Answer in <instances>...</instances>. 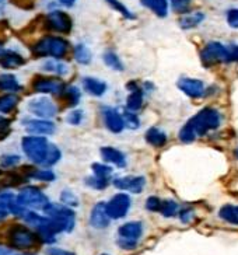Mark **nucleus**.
Here are the masks:
<instances>
[{
	"label": "nucleus",
	"mask_w": 238,
	"mask_h": 255,
	"mask_svg": "<svg viewBox=\"0 0 238 255\" xmlns=\"http://www.w3.org/2000/svg\"><path fill=\"white\" fill-rule=\"evenodd\" d=\"M20 146L27 160L39 167L51 168L58 164L62 158V150L59 146L51 142L46 136H22Z\"/></svg>",
	"instance_id": "obj_1"
},
{
	"label": "nucleus",
	"mask_w": 238,
	"mask_h": 255,
	"mask_svg": "<svg viewBox=\"0 0 238 255\" xmlns=\"http://www.w3.org/2000/svg\"><path fill=\"white\" fill-rule=\"evenodd\" d=\"M70 44L66 38L58 35H46L37 41L32 46V52L38 58H52V59H63L69 53Z\"/></svg>",
	"instance_id": "obj_2"
},
{
	"label": "nucleus",
	"mask_w": 238,
	"mask_h": 255,
	"mask_svg": "<svg viewBox=\"0 0 238 255\" xmlns=\"http://www.w3.org/2000/svg\"><path fill=\"white\" fill-rule=\"evenodd\" d=\"M189 125L194 129L196 137H201L209 133L210 130H215L220 127L222 122V114L215 108H203L199 113L195 115L194 118L188 121Z\"/></svg>",
	"instance_id": "obj_3"
},
{
	"label": "nucleus",
	"mask_w": 238,
	"mask_h": 255,
	"mask_svg": "<svg viewBox=\"0 0 238 255\" xmlns=\"http://www.w3.org/2000/svg\"><path fill=\"white\" fill-rule=\"evenodd\" d=\"M45 216L53 219L55 222H58L65 233H72L76 225V213L72 208H69L63 203H52L48 202L44 209Z\"/></svg>",
	"instance_id": "obj_4"
},
{
	"label": "nucleus",
	"mask_w": 238,
	"mask_h": 255,
	"mask_svg": "<svg viewBox=\"0 0 238 255\" xmlns=\"http://www.w3.org/2000/svg\"><path fill=\"white\" fill-rule=\"evenodd\" d=\"M143 232L144 227L141 222H127L125 225L119 226L118 240H117L118 247L126 251L134 250L140 241Z\"/></svg>",
	"instance_id": "obj_5"
},
{
	"label": "nucleus",
	"mask_w": 238,
	"mask_h": 255,
	"mask_svg": "<svg viewBox=\"0 0 238 255\" xmlns=\"http://www.w3.org/2000/svg\"><path fill=\"white\" fill-rule=\"evenodd\" d=\"M27 111L35 118L52 120L53 117H56V114L59 113V107L51 97L39 94L37 97H32L27 101Z\"/></svg>",
	"instance_id": "obj_6"
},
{
	"label": "nucleus",
	"mask_w": 238,
	"mask_h": 255,
	"mask_svg": "<svg viewBox=\"0 0 238 255\" xmlns=\"http://www.w3.org/2000/svg\"><path fill=\"white\" fill-rule=\"evenodd\" d=\"M17 202L21 205L22 208L32 210H42L48 205L49 199L45 195L44 192L39 188L34 185H27L21 188L18 191V194H15Z\"/></svg>",
	"instance_id": "obj_7"
},
{
	"label": "nucleus",
	"mask_w": 238,
	"mask_h": 255,
	"mask_svg": "<svg viewBox=\"0 0 238 255\" xmlns=\"http://www.w3.org/2000/svg\"><path fill=\"white\" fill-rule=\"evenodd\" d=\"M201 60L206 68L216 63H227V45L217 41L209 42L201 51Z\"/></svg>",
	"instance_id": "obj_8"
},
{
	"label": "nucleus",
	"mask_w": 238,
	"mask_h": 255,
	"mask_svg": "<svg viewBox=\"0 0 238 255\" xmlns=\"http://www.w3.org/2000/svg\"><path fill=\"white\" fill-rule=\"evenodd\" d=\"M105 205H107V213L111 220H119V219L125 218L129 213V209L132 206V199L126 192L120 191L112 196L108 202H105Z\"/></svg>",
	"instance_id": "obj_9"
},
{
	"label": "nucleus",
	"mask_w": 238,
	"mask_h": 255,
	"mask_svg": "<svg viewBox=\"0 0 238 255\" xmlns=\"http://www.w3.org/2000/svg\"><path fill=\"white\" fill-rule=\"evenodd\" d=\"M100 114H101V120L107 130H110L114 135L122 133L125 130L122 113H119L118 108L111 107V105H101Z\"/></svg>",
	"instance_id": "obj_10"
},
{
	"label": "nucleus",
	"mask_w": 238,
	"mask_h": 255,
	"mask_svg": "<svg viewBox=\"0 0 238 255\" xmlns=\"http://www.w3.org/2000/svg\"><path fill=\"white\" fill-rule=\"evenodd\" d=\"M46 27L58 34H69L73 28L72 17L63 10L55 8L46 14Z\"/></svg>",
	"instance_id": "obj_11"
},
{
	"label": "nucleus",
	"mask_w": 238,
	"mask_h": 255,
	"mask_svg": "<svg viewBox=\"0 0 238 255\" xmlns=\"http://www.w3.org/2000/svg\"><path fill=\"white\" fill-rule=\"evenodd\" d=\"M8 240L11 247L17 250H27L35 244V234L28 227L14 226L8 230Z\"/></svg>",
	"instance_id": "obj_12"
},
{
	"label": "nucleus",
	"mask_w": 238,
	"mask_h": 255,
	"mask_svg": "<svg viewBox=\"0 0 238 255\" xmlns=\"http://www.w3.org/2000/svg\"><path fill=\"white\" fill-rule=\"evenodd\" d=\"M111 182L114 187L122 192H130L139 195L144 191L147 181L143 175H125V177H117Z\"/></svg>",
	"instance_id": "obj_13"
},
{
	"label": "nucleus",
	"mask_w": 238,
	"mask_h": 255,
	"mask_svg": "<svg viewBox=\"0 0 238 255\" xmlns=\"http://www.w3.org/2000/svg\"><path fill=\"white\" fill-rule=\"evenodd\" d=\"M22 127L28 132V135L37 136H52L56 132V127L51 120L42 118H25L22 121Z\"/></svg>",
	"instance_id": "obj_14"
},
{
	"label": "nucleus",
	"mask_w": 238,
	"mask_h": 255,
	"mask_svg": "<svg viewBox=\"0 0 238 255\" xmlns=\"http://www.w3.org/2000/svg\"><path fill=\"white\" fill-rule=\"evenodd\" d=\"M34 91L38 94H44V96H60L63 89L66 87V84L59 80V79H53V77H39L37 79L34 84Z\"/></svg>",
	"instance_id": "obj_15"
},
{
	"label": "nucleus",
	"mask_w": 238,
	"mask_h": 255,
	"mask_svg": "<svg viewBox=\"0 0 238 255\" xmlns=\"http://www.w3.org/2000/svg\"><path fill=\"white\" fill-rule=\"evenodd\" d=\"M100 156H101L104 163L112 165V167H117L120 170L127 167L126 154L117 147H114V146H103L100 149Z\"/></svg>",
	"instance_id": "obj_16"
},
{
	"label": "nucleus",
	"mask_w": 238,
	"mask_h": 255,
	"mask_svg": "<svg viewBox=\"0 0 238 255\" xmlns=\"http://www.w3.org/2000/svg\"><path fill=\"white\" fill-rule=\"evenodd\" d=\"M126 89L129 91V94H127L126 101H125V107H126L127 111L137 113L143 107V103H144V91L141 89V86H139L133 80L127 83Z\"/></svg>",
	"instance_id": "obj_17"
},
{
	"label": "nucleus",
	"mask_w": 238,
	"mask_h": 255,
	"mask_svg": "<svg viewBox=\"0 0 238 255\" xmlns=\"http://www.w3.org/2000/svg\"><path fill=\"white\" fill-rule=\"evenodd\" d=\"M178 89L185 96L191 98H201L205 96V83L199 79H192V77H181L177 82Z\"/></svg>",
	"instance_id": "obj_18"
},
{
	"label": "nucleus",
	"mask_w": 238,
	"mask_h": 255,
	"mask_svg": "<svg viewBox=\"0 0 238 255\" xmlns=\"http://www.w3.org/2000/svg\"><path fill=\"white\" fill-rule=\"evenodd\" d=\"M110 223H111V218L107 213V205L104 201H100L93 206L90 212V226L97 230H103L107 229Z\"/></svg>",
	"instance_id": "obj_19"
},
{
	"label": "nucleus",
	"mask_w": 238,
	"mask_h": 255,
	"mask_svg": "<svg viewBox=\"0 0 238 255\" xmlns=\"http://www.w3.org/2000/svg\"><path fill=\"white\" fill-rule=\"evenodd\" d=\"M82 87L83 90L91 97H103L108 91V84L103 79H98L94 76H84L82 77Z\"/></svg>",
	"instance_id": "obj_20"
},
{
	"label": "nucleus",
	"mask_w": 238,
	"mask_h": 255,
	"mask_svg": "<svg viewBox=\"0 0 238 255\" xmlns=\"http://www.w3.org/2000/svg\"><path fill=\"white\" fill-rule=\"evenodd\" d=\"M39 69L45 73H51L58 77H65L70 73V66L67 63H65L62 59H52V58L42 60Z\"/></svg>",
	"instance_id": "obj_21"
},
{
	"label": "nucleus",
	"mask_w": 238,
	"mask_h": 255,
	"mask_svg": "<svg viewBox=\"0 0 238 255\" xmlns=\"http://www.w3.org/2000/svg\"><path fill=\"white\" fill-rule=\"evenodd\" d=\"M24 65H25V58L13 49H6L0 56V66L3 69L14 70V69L21 68Z\"/></svg>",
	"instance_id": "obj_22"
},
{
	"label": "nucleus",
	"mask_w": 238,
	"mask_h": 255,
	"mask_svg": "<svg viewBox=\"0 0 238 255\" xmlns=\"http://www.w3.org/2000/svg\"><path fill=\"white\" fill-rule=\"evenodd\" d=\"M21 90V83L17 79V76L14 73H0V91L17 94L18 91Z\"/></svg>",
	"instance_id": "obj_23"
},
{
	"label": "nucleus",
	"mask_w": 238,
	"mask_h": 255,
	"mask_svg": "<svg viewBox=\"0 0 238 255\" xmlns=\"http://www.w3.org/2000/svg\"><path fill=\"white\" fill-rule=\"evenodd\" d=\"M144 139L153 147H163L164 144L167 143V140H168V136H167V133L164 132L163 129H160V128L157 127H151L146 130Z\"/></svg>",
	"instance_id": "obj_24"
},
{
	"label": "nucleus",
	"mask_w": 238,
	"mask_h": 255,
	"mask_svg": "<svg viewBox=\"0 0 238 255\" xmlns=\"http://www.w3.org/2000/svg\"><path fill=\"white\" fill-rule=\"evenodd\" d=\"M140 4L143 7L149 8L157 17L165 18L168 15L170 10V3L168 0H140Z\"/></svg>",
	"instance_id": "obj_25"
},
{
	"label": "nucleus",
	"mask_w": 238,
	"mask_h": 255,
	"mask_svg": "<svg viewBox=\"0 0 238 255\" xmlns=\"http://www.w3.org/2000/svg\"><path fill=\"white\" fill-rule=\"evenodd\" d=\"M103 62L105 63L107 68H110L114 72H123L125 70V65L122 59L119 58V55L114 49H105L104 53H103Z\"/></svg>",
	"instance_id": "obj_26"
},
{
	"label": "nucleus",
	"mask_w": 238,
	"mask_h": 255,
	"mask_svg": "<svg viewBox=\"0 0 238 255\" xmlns=\"http://www.w3.org/2000/svg\"><path fill=\"white\" fill-rule=\"evenodd\" d=\"M73 56H75V60L82 65V66H89L90 63L93 62V52L90 49L89 46L86 44H76L75 48H73Z\"/></svg>",
	"instance_id": "obj_27"
},
{
	"label": "nucleus",
	"mask_w": 238,
	"mask_h": 255,
	"mask_svg": "<svg viewBox=\"0 0 238 255\" xmlns=\"http://www.w3.org/2000/svg\"><path fill=\"white\" fill-rule=\"evenodd\" d=\"M60 97H63L66 100L67 105L70 108H76L77 105L80 104V101H82V90L77 86H66L63 89V91H62Z\"/></svg>",
	"instance_id": "obj_28"
},
{
	"label": "nucleus",
	"mask_w": 238,
	"mask_h": 255,
	"mask_svg": "<svg viewBox=\"0 0 238 255\" xmlns=\"http://www.w3.org/2000/svg\"><path fill=\"white\" fill-rule=\"evenodd\" d=\"M205 20V14L202 11H195V13H188L179 18V27L182 30H191L198 27L199 24Z\"/></svg>",
	"instance_id": "obj_29"
},
{
	"label": "nucleus",
	"mask_w": 238,
	"mask_h": 255,
	"mask_svg": "<svg viewBox=\"0 0 238 255\" xmlns=\"http://www.w3.org/2000/svg\"><path fill=\"white\" fill-rule=\"evenodd\" d=\"M20 98L17 94H13V93H8V94H4V96H0V114L1 115H6V114H10L13 110H14L17 104H18Z\"/></svg>",
	"instance_id": "obj_30"
},
{
	"label": "nucleus",
	"mask_w": 238,
	"mask_h": 255,
	"mask_svg": "<svg viewBox=\"0 0 238 255\" xmlns=\"http://www.w3.org/2000/svg\"><path fill=\"white\" fill-rule=\"evenodd\" d=\"M219 216L230 225H238V206L224 205L223 208L219 210Z\"/></svg>",
	"instance_id": "obj_31"
},
{
	"label": "nucleus",
	"mask_w": 238,
	"mask_h": 255,
	"mask_svg": "<svg viewBox=\"0 0 238 255\" xmlns=\"http://www.w3.org/2000/svg\"><path fill=\"white\" fill-rule=\"evenodd\" d=\"M122 120H123V127H125V129H129V130H136L141 125V121L139 118V115H137V113H133V111L125 110L122 113Z\"/></svg>",
	"instance_id": "obj_32"
},
{
	"label": "nucleus",
	"mask_w": 238,
	"mask_h": 255,
	"mask_svg": "<svg viewBox=\"0 0 238 255\" xmlns=\"http://www.w3.org/2000/svg\"><path fill=\"white\" fill-rule=\"evenodd\" d=\"M105 3L110 6L111 8H114L117 13L122 15L123 18H126V20H134L136 18V15L133 14V11H130L127 6H125V3H122L120 0H104Z\"/></svg>",
	"instance_id": "obj_33"
},
{
	"label": "nucleus",
	"mask_w": 238,
	"mask_h": 255,
	"mask_svg": "<svg viewBox=\"0 0 238 255\" xmlns=\"http://www.w3.org/2000/svg\"><path fill=\"white\" fill-rule=\"evenodd\" d=\"M28 177H30V180L41 181V182H53L56 180V174L53 173L52 168H45V167L30 173Z\"/></svg>",
	"instance_id": "obj_34"
},
{
	"label": "nucleus",
	"mask_w": 238,
	"mask_h": 255,
	"mask_svg": "<svg viewBox=\"0 0 238 255\" xmlns=\"http://www.w3.org/2000/svg\"><path fill=\"white\" fill-rule=\"evenodd\" d=\"M110 182H111V180L101 178V177H97L94 174H91V175L84 178V185L91 188V189H94V191H103V189H105V188L110 185Z\"/></svg>",
	"instance_id": "obj_35"
},
{
	"label": "nucleus",
	"mask_w": 238,
	"mask_h": 255,
	"mask_svg": "<svg viewBox=\"0 0 238 255\" xmlns=\"http://www.w3.org/2000/svg\"><path fill=\"white\" fill-rule=\"evenodd\" d=\"M91 171H93L94 175H97V177L111 180V175L112 173H114V167L110 164H107L104 161H101V163H93V164H91Z\"/></svg>",
	"instance_id": "obj_36"
},
{
	"label": "nucleus",
	"mask_w": 238,
	"mask_h": 255,
	"mask_svg": "<svg viewBox=\"0 0 238 255\" xmlns=\"http://www.w3.org/2000/svg\"><path fill=\"white\" fill-rule=\"evenodd\" d=\"M179 205L172 199H167L161 202V208H160V213L164 218H174L175 215H178Z\"/></svg>",
	"instance_id": "obj_37"
},
{
	"label": "nucleus",
	"mask_w": 238,
	"mask_h": 255,
	"mask_svg": "<svg viewBox=\"0 0 238 255\" xmlns=\"http://www.w3.org/2000/svg\"><path fill=\"white\" fill-rule=\"evenodd\" d=\"M21 163V157L15 153H6L0 156V168H14Z\"/></svg>",
	"instance_id": "obj_38"
},
{
	"label": "nucleus",
	"mask_w": 238,
	"mask_h": 255,
	"mask_svg": "<svg viewBox=\"0 0 238 255\" xmlns=\"http://www.w3.org/2000/svg\"><path fill=\"white\" fill-rule=\"evenodd\" d=\"M60 203L66 205L69 208H76L80 205V199L72 189H63L60 192Z\"/></svg>",
	"instance_id": "obj_39"
},
{
	"label": "nucleus",
	"mask_w": 238,
	"mask_h": 255,
	"mask_svg": "<svg viewBox=\"0 0 238 255\" xmlns=\"http://www.w3.org/2000/svg\"><path fill=\"white\" fill-rule=\"evenodd\" d=\"M86 118V114L80 108H73L70 113L66 115V122L72 127H80Z\"/></svg>",
	"instance_id": "obj_40"
},
{
	"label": "nucleus",
	"mask_w": 238,
	"mask_h": 255,
	"mask_svg": "<svg viewBox=\"0 0 238 255\" xmlns=\"http://www.w3.org/2000/svg\"><path fill=\"white\" fill-rule=\"evenodd\" d=\"M179 140L182 143H192L196 139V135H195L194 129L192 127L189 125V122H186L184 127L181 128V130H179L178 133Z\"/></svg>",
	"instance_id": "obj_41"
},
{
	"label": "nucleus",
	"mask_w": 238,
	"mask_h": 255,
	"mask_svg": "<svg viewBox=\"0 0 238 255\" xmlns=\"http://www.w3.org/2000/svg\"><path fill=\"white\" fill-rule=\"evenodd\" d=\"M15 202V194L11 191H0V209L7 210Z\"/></svg>",
	"instance_id": "obj_42"
},
{
	"label": "nucleus",
	"mask_w": 238,
	"mask_h": 255,
	"mask_svg": "<svg viewBox=\"0 0 238 255\" xmlns=\"http://www.w3.org/2000/svg\"><path fill=\"white\" fill-rule=\"evenodd\" d=\"M170 3H171L172 10L181 14L186 13L191 7V0H170Z\"/></svg>",
	"instance_id": "obj_43"
},
{
	"label": "nucleus",
	"mask_w": 238,
	"mask_h": 255,
	"mask_svg": "<svg viewBox=\"0 0 238 255\" xmlns=\"http://www.w3.org/2000/svg\"><path fill=\"white\" fill-rule=\"evenodd\" d=\"M161 199L158 196H149L146 199V209L149 212H160V208H161Z\"/></svg>",
	"instance_id": "obj_44"
},
{
	"label": "nucleus",
	"mask_w": 238,
	"mask_h": 255,
	"mask_svg": "<svg viewBox=\"0 0 238 255\" xmlns=\"http://www.w3.org/2000/svg\"><path fill=\"white\" fill-rule=\"evenodd\" d=\"M227 24L230 25L231 28H238V8H230L227 11Z\"/></svg>",
	"instance_id": "obj_45"
},
{
	"label": "nucleus",
	"mask_w": 238,
	"mask_h": 255,
	"mask_svg": "<svg viewBox=\"0 0 238 255\" xmlns=\"http://www.w3.org/2000/svg\"><path fill=\"white\" fill-rule=\"evenodd\" d=\"M11 128H10V121L4 118L3 115H0V139H4L10 133Z\"/></svg>",
	"instance_id": "obj_46"
},
{
	"label": "nucleus",
	"mask_w": 238,
	"mask_h": 255,
	"mask_svg": "<svg viewBox=\"0 0 238 255\" xmlns=\"http://www.w3.org/2000/svg\"><path fill=\"white\" fill-rule=\"evenodd\" d=\"M238 62V45L237 44H231L227 45V63Z\"/></svg>",
	"instance_id": "obj_47"
},
{
	"label": "nucleus",
	"mask_w": 238,
	"mask_h": 255,
	"mask_svg": "<svg viewBox=\"0 0 238 255\" xmlns=\"http://www.w3.org/2000/svg\"><path fill=\"white\" fill-rule=\"evenodd\" d=\"M178 216L179 220L182 222V223H189L192 219H194L195 213L194 210L189 209V208H185V209H181L178 210Z\"/></svg>",
	"instance_id": "obj_48"
},
{
	"label": "nucleus",
	"mask_w": 238,
	"mask_h": 255,
	"mask_svg": "<svg viewBox=\"0 0 238 255\" xmlns=\"http://www.w3.org/2000/svg\"><path fill=\"white\" fill-rule=\"evenodd\" d=\"M46 254L48 255H75L73 253H70V251H66V250H62V248H48L46 250Z\"/></svg>",
	"instance_id": "obj_49"
},
{
	"label": "nucleus",
	"mask_w": 238,
	"mask_h": 255,
	"mask_svg": "<svg viewBox=\"0 0 238 255\" xmlns=\"http://www.w3.org/2000/svg\"><path fill=\"white\" fill-rule=\"evenodd\" d=\"M0 255H21L18 253H15L13 248H6V247H0Z\"/></svg>",
	"instance_id": "obj_50"
},
{
	"label": "nucleus",
	"mask_w": 238,
	"mask_h": 255,
	"mask_svg": "<svg viewBox=\"0 0 238 255\" xmlns=\"http://www.w3.org/2000/svg\"><path fill=\"white\" fill-rule=\"evenodd\" d=\"M76 1H77V0H58V3H59V4H62V6H65V7H73V6H75L76 4Z\"/></svg>",
	"instance_id": "obj_51"
},
{
	"label": "nucleus",
	"mask_w": 238,
	"mask_h": 255,
	"mask_svg": "<svg viewBox=\"0 0 238 255\" xmlns=\"http://www.w3.org/2000/svg\"><path fill=\"white\" fill-rule=\"evenodd\" d=\"M8 216V212L4 209H0V222H3Z\"/></svg>",
	"instance_id": "obj_52"
},
{
	"label": "nucleus",
	"mask_w": 238,
	"mask_h": 255,
	"mask_svg": "<svg viewBox=\"0 0 238 255\" xmlns=\"http://www.w3.org/2000/svg\"><path fill=\"white\" fill-rule=\"evenodd\" d=\"M6 49H4V45H3V42H0V56H1V53L4 52Z\"/></svg>",
	"instance_id": "obj_53"
},
{
	"label": "nucleus",
	"mask_w": 238,
	"mask_h": 255,
	"mask_svg": "<svg viewBox=\"0 0 238 255\" xmlns=\"http://www.w3.org/2000/svg\"><path fill=\"white\" fill-rule=\"evenodd\" d=\"M236 157L238 158V147H237V149H236Z\"/></svg>",
	"instance_id": "obj_54"
},
{
	"label": "nucleus",
	"mask_w": 238,
	"mask_h": 255,
	"mask_svg": "<svg viewBox=\"0 0 238 255\" xmlns=\"http://www.w3.org/2000/svg\"><path fill=\"white\" fill-rule=\"evenodd\" d=\"M21 255H31V254H21Z\"/></svg>",
	"instance_id": "obj_55"
},
{
	"label": "nucleus",
	"mask_w": 238,
	"mask_h": 255,
	"mask_svg": "<svg viewBox=\"0 0 238 255\" xmlns=\"http://www.w3.org/2000/svg\"><path fill=\"white\" fill-rule=\"evenodd\" d=\"M103 255H108V254H103Z\"/></svg>",
	"instance_id": "obj_56"
}]
</instances>
